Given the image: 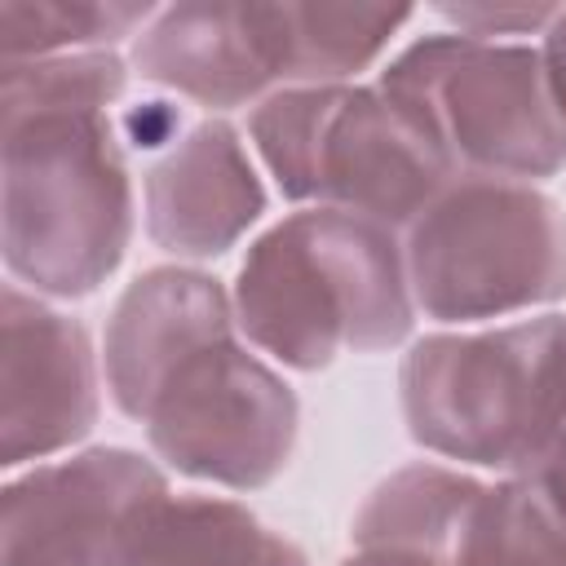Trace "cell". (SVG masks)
Here are the masks:
<instances>
[{"instance_id":"cell-1","label":"cell","mask_w":566,"mask_h":566,"mask_svg":"<svg viewBox=\"0 0 566 566\" xmlns=\"http://www.w3.org/2000/svg\"><path fill=\"white\" fill-rule=\"evenodd\" d=\"M230 305L248 345L296 371H323L340 349H394L416 323L394 230L327 203L283 217L248 248Z\"/></svg>"},{"instance_id":"cell-2","label":"cell","mask_w":566,"mask_h":566,"mask_svg":"<svg viewBox=\"0 0 566 566\" xmlns=\"http://www.w3.org/2000/svg\"><path fill=\"white\" fill-rule=\"evenodd\" d=\"M398 398L424 451L517 478L566 429V318L420 336L402 354Z\"/></svg>"},{"instance_id":"cell-3","label":"cell","mask_w":566,"mask_h":566,"mask_svg":"<svg viewBox=\"0 0 566 566\" xmlns=\"http://www.w3.org/2000/svg\"><path fill=\"white\" fill-rule=\"evenodd\" d=\"M0 248L35 296L97 292L133 239V181L106 115H27L4 124Z\"/></svg>"},{"instance_id":"cell-4","label":"cell","mask_w":566,"mask_h":566,"mask_svg":"<svg viewBox=\"0 0 566 566\" xmlns=\"http://www.w3.org/2000/svg\"><path fill=\"white\" fill-rule=\"evenodd\" d=\"M376 88L447 150L460 177L531 186L566 168V115L531 44L438 31L407 44Z\"/></svg>"},{"instance_id":"cell-5","label":"cell","mask_w":566,"mask_h":566,"mask_svg":"<svg viewBox=\"0 0 566 566\" xmlns=\"http://www.w3.org/2000/svg\"><path fill=\"white\" fill-rule=\"evenodd\" d=\"M416 310L438 323H486L566 296V212L526 181L455 177L407 226Z\"/></svg>"},{"instance_id":"cell-6","label":"cell","mask_w":566,"mask_h":566,"mask_svg":"<svg viewBox=\"0 0 566 566\" xmlns=\"http://www.w3.org/2000/svg\"><path fill=\"white\" fill-rule=\"evenodd\" d=\"M142 424L168 469L226 491H261L292 460L301 407L292 385L230 336L195 354Z\"/></svg>"},{"instance_id":"cell-7","label":"cell","mask_w":566,"mask_h":566,"mask_svg":"<svg viewBox=\"0 0 566 566\" xmlns=\"http://www.w3.org/2000/svg\"><path fill=\"white\" fill-rule=\"evenodd\" d=\"M168 478L128 447H88L4 486L0 566H128Z\"/></svg>"},{"instance_id":"cell-8","label":"cell","mask_w":566,"mask_h":566,"mask_svg":"<svg viewBox=\"0 0 566 566\" xmlns=\"http://www.w3.org/2000/svg\"><path fill=\"white\" fill-rule=\"evenodd\" d=\"M97 424V358L80 318L18 283L0 301V464L49 460Z\"/></svg>"},{"instance_id":"cell-9","label":"cell","mask_w":566,"mask_h":566,"mask_svg":"<svg viewBox=\"0 0 566 566\" xmlns=\"http://www.w3.org/2000/svg\"><path fill=\"white\" fill-rule=\"evenodd\" d=\"M142 80L212 111L256 106L283 88L287 18L283 4L186 0L159 9L133 40Z\"/></svg>"},{"instance_id":"cell-10","label":"cell","mask_w":566,"mask_h":566,"mask_svg":"<svg viewBox=\"0 0 566 566\" xmlns=\"http://www.w3.org/2000/svg\"><path fill=\"white\" fill-rule=\"evenodd\" d=\"M447 150L380 88H349L323 150L318 199L327 208L407 230L451 181Z\"/></svg>"},{"instance_id":"cell-11","label":"cell","mask_w":566,"mask_h":566,"mask_svg":"<svg viewBox=\"0 0 566 566\" xmlns=\"http://www.w3.org/2000/svg\"><path fill=\"white\" fill-rule=\"evenodd\" d=\"M234 336L226 287L186 265L137 274L106 318V389L115 407L146 420L164 385L203 349Z\"/></svg>"},{"instance_id":"cell-12","label":"cell","mask_w":566,"mask_h":566,"mask_svg":"<svg viewBox=\"0 0 566 566\" xmlns=\"http://www.w3.org/2000/svg\"><path fill=\"white\" fill-rule=\"evenodd\" d=\"M146 234L172 256H221L265 212V186L226 119L195 124L146 172Z\"/></svg>"},{"instance_id":"cell-13","label":"cell","mask_w":566,"mask_h":566,"mask_svg":"<svg viewBox=\"0 0 566 566\" xmlns=\"http://www.w3.org/2000/svg\"><path fill=\"white\" fill-rule=\"evenodd\" d=\"M128 566H310L256 513L221 495H168L137 535Z\"/></svg>"},{"instance_id":"cell-14","label":"cell","mask_w":566,"mask_h":566,"mask_svg":"<svg viewBox=\"0 0 566 566\" xmlns=\"http://www.w3.org/2000/svg\"><path fill=\"white\" fill-rule=\"evenodd\" d=\"M482 491L486 486L460 469L407 464L371 486V495L354 513L349 539L354 548H407L451 562L455 539Z\"/></svg>"},{"instance_id":"cell-15","label":"cell","mask_w":566,"mask_h":566,"mask_svg":"<svg viewBox=\"0 0 566 566\" xmlns=\"http://www.w3.org/2000/svg\"><path fill=\"white\" fill-rule=\"evenodd\" d=\"M287 18V71L283 88L292 84H345L349 75L367 71L389 40L416 18L407 4H336L314 0L296 4L283 0Z\"/></svg>"},{"instance_id":"cell-16","label":"cell","mask_w":566,"mask_h":566,"mask_svg":"<svg viewBox=\"0 0 566 566\" xmlns=\"http://www.w3.org/2000/svg\"><path fill=\"white\" fill-rule=\"evenodd\" d=\"M349 84H292L261 97L248 115V133L256 155L265 159L279 190L296 203L318 199L323 186V150L332 119L345 102Z\"/></svg>"},{"instance_id":"cell-17","label":"cell","mask_w":566,"mask_h":566,"mask_svg":"<svg viewBox=\"0 0 566 566\" xmlns=\"http://www.w3.org/2000/svg\"><path fill=\"white\" fill-rule=\"evenodd\" d=\"M451 566H566V522L522 482H495L478 495Z\"/></svg>"},{"instance_id":"cell-18","label":"cell","mask_w":566,"mask_h":566,"mask_svg":"<svg viewBox=\"0 0 566 566\" xmlns=\"http://www.w3.org/2000/svg\"><path fill=\"white\" fill-rule=\"evenodd\" d=\"M159 9L137 0H4L0 49L4 62L93 53L142 31Z\"/></svg>"},{"instance_id":"cell-19","label":"cell","mask_w":566,"mask_h":566,"mask_svg":"<svg viewBox=\"0 0 566 566\" xmlns=\"http://www.w3.org/2000/svg\"><path fill=\"white\" fill-rule=\"evenodd\" d=\"M128 66L111 49L4 62V124L27 115H106Z\"/></svg>"},{"instance_id":"cell-20","label":"cell","mask_w":566,"mask_h":566,"mask_svg":"<svg viewBox=\"0 0 566 566\" xmlns=\"http://www.w3.org/2000/svg\"><path fill=\"white\" fill-rule=\"evenodd\" d=\"M438 13L460 35L500 40V35H544L557 4H442Z\"/></svg>"},{"instance_id":"cell-21","label":"cell","mask_w":566,"mask_h":566,"mask_svg":"<svg viewBox=\"0 0 566 566\" xmlns=\"http://www.w3.org/2000/svg\"><path fill=\"white\" fill-rule=\"evenodd\" d=\"M562 522H566V429L535 455V464L526 473H517Z\"/></svg>"},{"instance_id":"cell-22","label":"cell","mask_w":566,"mask_h":566,"mask_svg":"<svg viewBox=\"0 0 566 566\" xmlns=\"http://www.w3.org/2000/svg\"><path fill=\"white\" fill-rule=\"evenodd\" d=\"M539 57H544V75H548V88L557 97V111L566 115V4H557L553 22H548Z\"/></svg>"},{"instance_id":"cell-23","label":"cell","mask_w":566,"mask_h":566,"mask_svg":"<svg viewBox=\"0 0 566 566\" xmlns=\"http://www.w3.org/2000/svg\"><path fill=\"white\" fill-rule=\"evenodd\" d=\"M340 566H451V562H438L429 553H407V548H354Z\"/></svg>"}]
</instances>
